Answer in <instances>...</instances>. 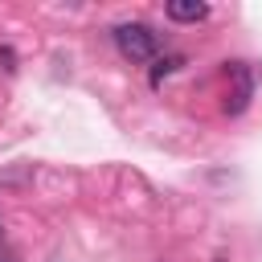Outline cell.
Returning <instances> with one entry per match:
<instances>
[{
	"instance_id": "6da1fadb",
	"label": "cell",
	"mask_w": 262,
	"mask_h": 262,
	"mask_svg": "<svg viewBox=\"0 0 262 262\" xmlns=\"http://www.w3.org/2000/svg\"><path fill=\"white\" fill-rule=\"evenodd\" d=\"M115 45H119V53H123L127 61H151V57L160 53V37H156L147 25H139V20L115 25Z\"/></svg>"
},
{
	"instance_id": "7a4b0ae2",
	"label": "cell",
	"mask_w": 262,
	"mask_h": 262,
	"mask_svg": "<svg viewBox=\"0 0 262 262\" xmlns=\"http://www.w3.org/2000/svg\"><path fill=\"white\" fill-rule=\"evenodd\" d=\"M225 102H221V111L225 115H242L246 106H250V98H254V70L246 66V61H229V70H225Z\"/></svg>"
},
{
	"instance_id": "3957f363",
	"label": "cell",
	"mask_w": 262,
	"mask_h": 262,
	"mask_svg": "<svg viewBox=\"0 0 262 262\" xmlns=\"http://www.w3.org/2000/svg\"><path fill=\"white\" fill-rule=\"evenodd\" d=\"M164 12H168L172 20H180V25H196V20L209 16V4H201V0H168Z\"/></svg>"
},
{
	"instance_id": "277c9868",
	"label": "cell",
	"mask_w": 262,
	"mask_h": 262,
	"mask_svg": "<svg viewBox=\"0 0 262 262\" xmlns=\"http://www.w3.org/2000/svg\"><path fill=\"white\" fill-rule=\"evenodd\" d=\"M176 66H184V57H160V61H156V70H151V86H160Z\"/></svg>"
},
{
	"instance_id": "5b68a950",
	"label": "cell",
	"mask_w": 262,
	"mask_h": 262,
	"mask_svg": "<svg viewBox=\"0 0 262 262\" xmlns=\"http://www.w3.org/2000/svg\"><path fill=\"white\" fill-rule=\"evenodd\" d=\"M0 61H4V70H16L12 66V49H0Z\"/></svg>"
},
{
	"instance_id": "8992f818",
	"label": "cell",
	"mask_w": 262,
	"mask_h": 262,
	"mask_svg": "<svg viewBox=\"0 0 262 262\" xmlns=\"http://www.w3.org/2000/svg\"><path fill=\"white\" fill-rule=\"evenodd\" d=\"M213 262H225V258H213Z\"/></svg>"
}]
</instances>
